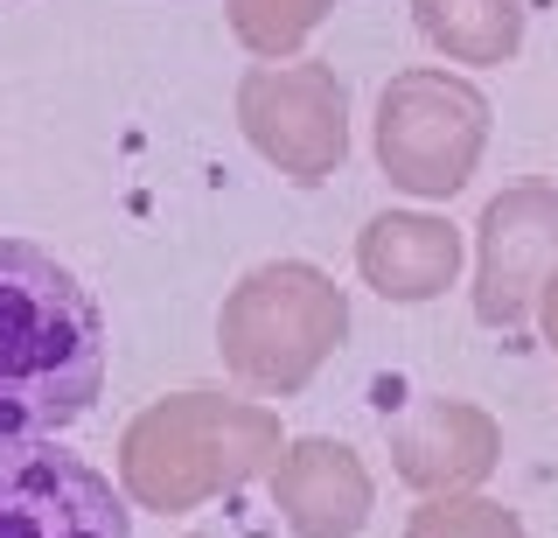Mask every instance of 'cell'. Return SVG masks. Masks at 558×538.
Listing matches in <instances>:
<instances>
[{"mask_svg": "<svg viewBox=\"0 0 558 538\" xmlns=\"http://www.w3.org/2000/svg\"><path fill=\"white\" fill-rule=\"evenodd\" d=\"M105 392V315L57 252L0 231V441H49Z\"/></svg>", "mask_w": 558, "mask_h": 538, "instance_id": "obj_1", "label": "cell"}, {"mask_svg": "<svg viewBox=\"0 0 558 538\" xmlns=\"http://www.w3.org/2000/svg\"><path fill=\"white\" fill-rule=\"evenodd\" d=\"M272 447H279V427L258 406L182 392L126 433V482L154 511H182V503L223 490V482H244Z\"/></svg>", "mask_w": 558, "mask_h": 538, "instance_id": "obj_2", "label": "cell"}, {"mask_svg": "<svg viewBox=\"0 0 558 538\" xmlns=\"http://www.w3.org/2000/svg\"><path fill=\"white\" fill-rule=\"evenodd\" d=\"M342 328H349V308L314 266H266L223 308V357L252 385L293 392L342 343Z\"/></svg>", "mask_w": 558, "mask_h": 538, "instance_id": "obj_3", "label": "cell"}, {"mask_svg": "<svg viewBox=\"0 0 558 538\" xmlns=\"http://www.w3.org/2000/svg\"><path fill=\"white\" fill-rule=\"evenodd\" d=\"M488 106L447 71H405L377 98V162L412 196H453L482 162Z\"/></svg>", "mask_w": 558, "mask_h": 538, "instance_id": "obj_4", "label": "cell"}, {"mask_svg": "<svg viewBox=\"0 0 558 538\" xmlns=\"http://www.w3.org/2000/svg\"><path fill=\"white\" fill-rule=\"evenodd\" d=\"M0 538H133V511L57 441H0Z\"/></svg>", "mask_w": 558, "mask_h": 538, "instance_id": "obj_5", "label": "cell"}, {"mask_svg": "<svg viewBox=\"0 0 558 538\" xmlns=\"http://www.w3.org/2000/svg\"><path fill=\"white\" fill-rule=\"evenodd\" d=\"M238 119L266 162H279L293 182H322L342 162V84L328 63H287V71H252L238 92Z\"/></svg>", "mask_w": 558, "mask_h": 538, "instance_id": "obj_6", "label": "cell"}, {"mask_svg": "<svg viewBox=\"0 0 558 538\" xmlns=\"http://www.w3.org/2000/svg\"><path fill=\"white\" fill-rule=\"evenodd\" d=\"M558 266V189H510L482 211V273H475V315L517 328L537 301L545 273Z\"/></svg>", "mask_w": 558, "mask_h": 538, "instance_id": "obj_7", "label": "cell"}, {"mask_svg": "<svg viewBox=\"0 0 558 538\" xmlns=\"http://www.w3.org/2000/svg\"><path fill=\"white\" fill-rule=\"evenodd\" d=\"M363 280H371L384 301H433L440 287H453V266H461V238L440 217H377L363 231Z\"/></svg>", "mask_w": 558, "mask_h": 538, "instance_id": "obj_8", "label": "cell"}, {"mask_svg": "<svg viewBox=\"0 0 558 538\" xmlns=\"http://www.w3.org/2000/svg\"><path fill=\"white\" fill-rule=\"evenodd\" d=\"M272 490L307 538H349L371 511V476L356 468V455L342 441H301Z\"/></svg>", "mask_w": 558, "mask_h": 538, "instance_id": "obj_9", "label": "cell"}, {"mask_svg": "<svg viewBox=\"0 0 558 538\" xmlns=\"http://www.w3.org/2000/svg\"><path fill=\"white\" fill-rule=\"evenodd\" d=\"M398 468H405V482H418V490L482 482L488 468H496V427H488L475 406L433 398V406L398 433Z\"/></svg>", "mask_w": 558, "mask_h": 538, "instance_id": "obj_10", "label": "cell"}, {"mask_svg": "<svg viewBox=\"0 0 558 538\" xmlns=\"http://www.w3.org/2000/svg\"><path fill=\"white\" fill-rule=\"evenodd\" d=\"M418 28L433 49L453 63H510L523 43V8L517 0H412Z\"/></svg>", "mask_w": 558, "mask_h": 538, "instance_id": "obj_11", "label": "cell"}, {"mask_svg": "<svg viewBox=\"0 0 558 538\" xmlns=\"http://www.w3.org/2000/svg\"><path fill=\"white\" fill-rule=\"evenodd\" d=\"M328 8H336V0H231V28L258 57H287V49L307 43V28L322 22Z\"/></svg>", "mask_w": 558, "mask_h": 538, "instance_id": "obj_12", "label": "cell"}, {"mask_svg": "<svg viewBox=\"0 0 558 538\" xmlns=\"http://www.w3.org/2000/svg\"><path fill=\"white\" fill-rule=\"evenodd\" d=\"M412 538H523V525L496 503H433L412 517Z\"/></svg>", "mask_w": 558, "mask_h": 538, "instance_id": "obj_13", "label": "cell"}, {"mask_svg": "<svg viewBox=\"0 0 558 538\" xmlns=\"http://www.w3.org/2000/svg\"><path fill=\"white\" fill-rule=\"evenodd\" d=\"M537 301H545V336L558 343V266L545 273V287H537Z\"/></svg>", "mask_w": 558, "mask_h": 538, "instance_id": "obj_14", "label": "cell"}]
</instances>
